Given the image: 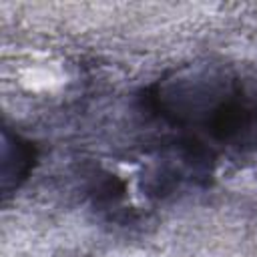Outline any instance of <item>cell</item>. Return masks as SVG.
Returning <instances> with one entry per match:
<instances>
[{"label": "cell", "mask_w": 257, "mask_h": 257, "mask_svg": "<svg viewBox=\"0 0 257 257\" xmlns=\"http://www.w3.org/2000/svg\"><path fill=\"white\" fill-rule=\"evenodd\" d=\"M4 145L14 153L10 155L4 149V161H2V191L8 195L12 189H18L20 183L28 177L30 167L34 163V149L28 141H22L18 135L10 137L8 131H4Z\"/></svg>", "instance_id": "1"}]
</instances>
